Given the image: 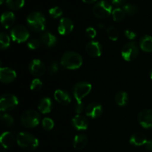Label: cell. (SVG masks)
<instances>
[{
  "label": "cell",
  "mask_w": 152,
  "mask_h": 152,
  "mask_svg": "<svg viewBox=\"0 0 152 152\" xmlns=\"http://www.w3.org/2000/svg\"><path fill=\"white\" fill-rule=\"evenodd\" d=\"M145 148H146L148 151H152V140H148L147 141L146 143L145 144Z\"/></svg>",
  "instance_id": "41"
},
{
  "label": "cell",
  "mask_w": 152,
  "mask_h": 152,
  "mask_svg": "<svg viewBox=\"0 0 152 152\" xmlns=\"http://www.w3.org/2000/svg\"><path fill=\"white\" fill-rule=\"evenodd\" d=\"M40 114L34 110H28L22 114L20 118L21 123L25 128H35L40 123Z\"/></svg>",
  "instance_id": "4"
},
{
  "label": "cell",
  "mask_w": 152,
  "mask_h": 152,
  "mask_svg": "<svg viewBox=\"0 0 152 152\" xmlns=\"http://www.w3.org/2000/svg\"><path fill=\"white\" fill-rule=\"evenodd\" d=\"M88 143V137L86 134L76 135L73 141V146L75 149L81 150L83 149L86 146Z\"/></svg>",
  "instance_id": "22"
},
{
  "label": "cell",
  "mask_w": 152,
  "mask_h": 152,
  "mask_svg": "<svg viewBox=\"0 0 152 152\" xmlns=\"http://www.w3.org/2000/svg\"><path fill=\"white\" fill-rule=\"evenodd\" d=\"M28 27L35 32L43 31L46 26V20L44 14L39 11H34L27 17Z\"/></svg>",
  "instance_id": "2"
},
{
  "label": "cell",
  "mask_w": 152,
  "mask_h": 152,
  "mask_svg": "<svg viewBox=\"0 0 152 152\" xmlns=\"http://www.w3.org/2000/svg\"><path fill=\"white\" fill-rule=\"evenodd\" d=\"M16 142L22 148L34 150L39 145V141L34 135L28 132H20L16 136Z\"/></svg>",
  "instance_id": "3"
},
{
  "label": "cell",
  "mask_w": 152,
  "mask_h": 152,
  "mask_svg": "<svg viewBox=\"0 0 152 152\" xmlns=\"http://www.w3.org/2000/svg\"><path fill=\"white\" fill-rule=\"evenodd\" d=\"M25 4V0H6V5L10 10H19Z\"/></svg>",
  "instance_id": "26"
},
{
  "label": "cell",
  "mask_w": 152,
  "mask_h": 152,
  "mask_svg": "<svg viewBox=\"0 0 152 152\" xmlns=\"http://www.w3.org/2000/svg\"><path fill=\"white\" fill-rule=\"evenodd\" d=\"M12 39L18 43H22L27 41L30 37L28 30L22 25H16L10 31Z\"/></svg>",
  "instance_id": "9"
},
{
  "label": "cell",
  "mask_w": 152,
  "mask_h": 152,
  "mask_svg": "<svg viewBox=\"0 0 152 152\" xmlns=\"http://www.w3.org/2000/svg\"><path fill=\"white\" fill-rule=\"evenodd\" d=\"M85 34H86V36L88 37V38L94 39L96 36V31L94 28H92V27H89V28H88L86 30Z\"/></svg>",
  "instance_id": "39"
},
{
  "label": "cell",
  "mask_w": 152,
  "mask_h": 152,
  "mask_svg": "<svg viewBox=\"0 0 152 152\" xmlns=\"http://www.w3.org/2000/svg\"><path fill=\"white\" fill-rule=\"evenodd\" d=\"M123 9L125 13H126V14L129 15V16H134L139 11V8H138L136 4H131V3L124 4Z\"/></svg>",
  "instance_id": "28"
},
{
  "label": "cell",
  "mask_w": 152,
  "mask_h": 152,
  "mask_svg": "<svg viewBox=\"0 0 152 152\" xmlns=\"http://www.w3.org/2000/svg\"><path fill=\"white\" fill-rule=\"evenodd\" d=\"M15 20H16V17L13 12L5 11L1 14V23L6 29L12 27V25L14 24Z\"/></svg>",
  "instance_id": "19"
},
{
  "label": "cell",
  "mask_w": 152,
  "mask_h": 152,
  "mask_svg": "<svg viewBox=\"0 0 152 152\" xmlns=\"http://www.w3.org/2000/svg\"><path fill=\"white\" fill-rule=\"evenodd\" d=\"M115 102L119 106H126L129 102V96L125 91H119L115 95Z\"/></svg>",
  "instance_id": "25"
},
{
  "label": "cell",
  "mask_w": 152,
  "mask_h": 152,
  "mask_svg": "<svg viewBox=\"0 0 152 152\" xmlns=\"http://www.w3.org/2000/svg\"><path fill=\"white\" fill-rule=\"evenodd\" d=\"M49 15L53 19L60 17L62 15V10L59 7H53L49 10Z\"/></svg>",
  "instance_id": "34"
},
{
  "label": "cell",
  "mask_w": 152,
  "mask_h": 152,
  "mask_svg": "<svg viewBox=\"0 0 152 152\" xmlns=\"http://www.w3.org/2000/svg\"><path fill=\"white\" fill-rule=\"evenodd\" d=\"M92 86L87 82H80L76 83L72 88L73 96L77 101H81L91 92Z\"/></svg>",
  "instance_id": "6"
},
{
  "label": "cell",
  "mask_w": 152,
  "mask_h": 152,
  "mask_svg": "<svg viewBox=\"0 0 152 152\" xmlns=\"http://www.w3.org/2000/svg\"><path fill=\"white\" fill-rule=\"evenodd\" d=\"M59 64L58 63L57 61L53 60L50 62V63L49 64L48 68V73L50 76H53L58 73V71H59Z\"/></svg>",
  "instance_id": "32"
},
{
  "label": "cell",
  "mask_w": 152,
  "mask_h": 152,
  "mask_svg": "<svg viewBox=\"0 0 152 152\" xmlns=\"http://www.w3.org/2000/svg\"><path fill=\"white\" fill-rule=\"evenodd\" d=\"M138 122L145 129L152 128V110L143 109L138 114Z\"/></svg>",
  "instance_id": "11"
},
{
  "label": "cell",
  "mask_w": 152,
  "mask_h": 152,
  "mask_svg": "<svg viewBox=\"0 0 152 152\" xmlns=\"http://www.w3.org/2000/svg\"><path fill=\"white\" fill-rule=\"evenodd\" d=\"M83 2L86 3V4H93V3L96 2L97 0H83Z\"/></svg>",
  "instance_id": "42"
},
{
  "label": "cell",
  "mask_w": 152,
  "mask_h": 152,
  "mask_svg": "<svg viewBox=\"0 0 152 152\" xmlns=\"http://www.w3.org/2000/svg\"><path fill=\"white\" fill-rule=\"evenodd\" d=\"M124 34L130 40H134L137 38V33L132 29H126L124 31Z\"/></svg>",
  "instance_id": "38"
},
{
  "label": "cell",
  "mask_w": 152,
  "mask_h": 152,
  "mask_svg": "<svg viewBox=\"0 0 152 152\" xmlns=\"http://www.w3.org/2000/svg\"><path fill=\"white\" fill-rule=\"evenodd\" d=\"M72 126L78 131H85L88 128V120L86 117L77 114L72 119Z\"/></svg>",
  "instance_id": "16"
},
{
  "label": "cell",
  "mask_w": 152,
  "mask_h": 152,
  "mask_svg": "<svg viewBox=\"0 0 152 152\" xmlns=\"http://www.w3.org/2000/svg\"><path fill=\"white\" fill-rule=\"evenodd\" d=\"M42 126L45 131H50L54 126V122L48 117H45L42 121Z\"/></svg>",
  "instance_id": "33"
},
{
  "label": "cell",
  "mask_w": 152,
  "mask_h": 152,
  "mask_svg": "<svg viewBox=\"0 0 152 152\" xmlns=\"http://www.w3.org/2000/svg\"><path fill=\"white\" fill-rule=\"evenodd\" d=\"M86 114L87 117H90V118H98L102 114V105L97 102H91L86 107Z\"/></svg>",
  "instance_id": "13"
},
{
  "label": "cell",
  "mask_w": 152,
  "mask_h": 152,
  "mask_svg": "<svg viewBox=\"0 0 152 152\" xmlns=\"http://www.w3.org/2000/svg\"><path fill=\"white\" fill-rule=\"evenodd\" d=\"M121 54L126 61L131 62L134 60L139 54V48L137 43L133 41L126 43L122 48Z\"/></svg>",
  "instance_id": "7"
},
{
  "label": "cell",
  "mask_w": 152,
  "mask_h": 152,
  "mask_svg": "<svg viewBox=\"0 0 152 152\" xmlns=\"http://www.w3.org/2000/svg\"><path fill=\"white\" fill-rule=\"evenodd\" d=\"M28 68L31 74L35 77H42L44 75L46 71V67L45 64L38 59H34L31 60Z\"/></svg>",
  "instance_id": "10"
},
{
  "label": "cell",
  "mask_w": 152,
  "mask_h": 152,
  "mask_svg": "<svg viewBox=\"0 0 152 152\" xmlns=\"http://www.w3.org/2000/svg\"><path fill=\"white\" fill-rule=\"evenodd\" d=\"M0 119L1 123L6 127H11L14 124V120L13 117L7 113H1L0 115Z\"/></svg>",
  "instance_id": "29"
},
{
  "label": "cell",
  "mask_w": 152,
  "mask_h": 152,
  "mask_svg": "<svg viewBox=\"0 0 152 152\" xmlns=\"http://www.w3.org/2000/svg\"><path fill=\"white\" fill-rule=\"evenodd\" d=\"M42 88V82L39 79H34L31 84V89L33 91H39Z\"/></svg>",
  "instance_id": "35"
},
{
  "label": "cell",
  "mask_w": 152,
  "mask_h": 152,
  "mask_svg": "<svg viewBox=\"0 0 152 152\" xmlns=\"http://www.w3.org/2000/svg\"><path fill=\"white\" fill-rule=\"evenodd\" d=\"M150 78H151V80H152V69L151 70V71H150Z\"/></svg>",
  "instance_id": "44"
},
{
  "label": "cell",
  "mask_w": 152,
  "mask_h": 152,
  "mask_svg": "<svg viewBox=\"0 0 152 152\" xmlns=\"http://www.w3.org/2000/svg\"><path fill=\"white\" fill-rule=\"evenodd\" d=\"M112 17L115 22H122L123 19H125V16H126V13L123 10V8H120V7H117V8L114 9L112 11Z\"/></svg>",
  "instance_id": "27"
},
{
  "label": "cell",
  "mask_w": 152,
  "mask_h": 152,
  "mask_svg": "<svg viewBox=\"0 0 152 152\" xmlns=\"http://www.w3.org/2000/svg\"><path fill=\"white\" fill-rule=\"evenodd\" d=\"M106 32L107 34H108V38L111 40H112V41H117L119 39V37H120L118 31H117V28L114 26L108 27L106 29Z\"/></svg>",
  "instance_id": "31"
},
{
  "label": "cell",
  "mask_w": 152,
  "mask_h": 152,
  "mask_svg": "<svg viewBox=\"0 0 152 152\" xmlns=\"http://www.w3.org/2000/svg\"><path fill=\"white\" fill-rule=\"evenodd\" d=\"M129 142L132 145H135V146H141L146 143L147 139L144 134L141 133V132H137V133L134 134L131 137Z\"/></svg>",
  "instance_id": "23"
},
{
  "label": "cell",
  "mask_w": 152,
  "mask_h": 152,
  "mask_svg": "<svg viewBox=\"0 0 152 152\" xmlns=\"http://www.w3.org/2000/svg\"><path fill=\"white\" fill-rule=\"evenodd\" d=\"M16 73L10 68H1L0 69V80L2 83H10L14 81Z\"/></svg>",
  "instance_id": "15"
},
{
  "label": "cell",
  "mask_w": 152,
  "mask_h": 152,
  "mask_svg": "<svg viewBox=\"0 0 152 152\" xmlns=\"http://www.w3.org/2000/svg\"><path fill=\"white\" fill-rule=\"evenodd\" d=\"M126 0H111V3L116 6L123 5V4L126 2Z\"/></svg>",
  "instance_id": "40"
},
{
  "label": "cell",
  "mask_w": 152,
  "mask_h": 152,
  "mask_svg": "<svg viewBox=\"0 0 152 152\" xmlns=\"http://www.w3.org/2000/svg\"><path fill=\"white\" fill-rule=\"evenodd\" d=\"M10 39L7 34L1 32L0 34V47L1 50L7 49L10 46Z\"/></svg>",
  "instance_id": "30"
},
{
  "label": "cell",
  "mask_w": 152,
  "mask_h": 152,
  "mask_svg": "<svg viewBox=\"0 0 152 152\" xmlns=\"http://www.w3.org/2000/svg\"><path fill=\"white\" fill-rule=\"evenodd\" d=\"M41 41L40 39H32L30 40L28 42V47L31 50H35L37 49L41 45Z\"/></svg>",
  "instance_id": "36"
},
{
  "label": "cell",
  "mask_w": 152,
  "mask_h": 152,
  "mask_svg": "<svg viewBox=\"0 0 152 152\" xmlns=\"http://www.w3.org/2000/svg\"><path fill=\"white\" fill-rule=\"evenodd\" d=\"M40 41L45 47L50 48H53V46L56 45L57 39L51 33L45 32L43 33L40 37Z\"/></svg>",
  "instance_id": "17"
},
{
  "label": "cell",
  "mask_w": 152,
  "mask_h": 152,
  "mask_svg": "<svg viewBox=\"0 0 152 152\" xmlns=\"http://www.w3.org/2000/svg\"><path fill=\"white\" fill-rule=\"evenodd\" d=\"M52 108H53V102L50 98H43L38 104V109L42 114H48L51 111Z\"/></svg>",
  "instance_id": "20"
},
{
  "label": "cell",
  "mask_w": 152,
  "mask_h": 152,
  "mask_svg": "<svg viewBox=\"0 0 152 152\" xmlns=\"http://www.w3.org/2000/svg\"><path fill=\"white\" fill-rule=\"evenodd\" d=\"M84 103L82 101H77L74 105V110L77 114H80L84 111Z\"/></svg>",
  "instance_id": "37"
},
{
  "label": "cell",
  "mask_w": 152,
  "mask_h": 152,
  "mask_svg": "<svg viewBox=\"0 0 152 152\" xmlns=\"http://www.w3.org/2000/svg\"><path fill=\"white\" fill-rule=\"evenodd\" d=\"M83 61V57L80 53L74 51H68L62 55L60 65L65 69L74 70L82 66Z\"/></svg>",
  "instance_id": "1"
},
{
  "label": "cell",
  "mask_w": 152,
  "mask_h": 152,
  "mask_svg": "<svg viewBox=\"0 0 152 152\" xmlns=\"http://www.w3.org/2000/svg\"><path fill=\"white\" fill-rule=\"evenodd\" d=\"M4 1H5V0H0V4H2L4 2Z\"/></svg>",
  "instance_id": "45"
},
{
  "label": "cell",
  "mask_w": 152,
  "mask_h": 152,
  "mask_svg": "<svg viewBox=\"0 0 152 152\" xmlns=\"http://www.w3.org/2000/svg\"><path fill=\"white\" fill-rule=\"evenodd\" d=\"M140 47L144 52L146 53L152 52V37L151 36H143L140 41Z\"/></svg>",
  "instance_id": "24"
},
{
  "label": "cell",
  "mask_w": 152,
  "mask_h": 152,
  "mask_svg": "<svg viewBox=\"0 0 152 152\" xmlns=\"http://www.w3.org/2000/svg\"><path fill=\"white\" fill-rule=\"evenodd\" d=\"M98 27H99V28H104V25L102 23H99V24H98Z\"/></svg>",
  "instance_id": "43"
},
{
  "label": "cell",
  "mask_w": 152,
  "mask_h": 152,
  "mask_svg": "<svg viewBox=\"0 0 152 152\" xmlns=\"http://www.w3.org/2000/svg\"><path fill=\"white\" fill-rule=\"evenodd\" d=\"M93 13L96 17L99 19H105L112 13V6L105 0H102L94 5Z\"/></svg>",
  "instance_id": "5"
},
{
  "label": "cell",
  "mask_w": 152,
  "mask_h": 152,
  "mask_svg": "<svg viewBox=\"0 0 152 152\" xmlns=\"http://www.w3.org/2000/svg\"><path fill=\"white\" fill-rule=\"evenodd\" d=\"M18 104V98L11 94H4L0 98V109L1 111H11L17 106Z\"/></svg>",
  "instance_id": "8"
},
{
  "label": "cell",
  "mask_w": 152,
  "mask_h": 152,
  "mask_svg": "<svg viewBox=\"0 0 152 152\" xmlns=\"http://www.w3.org/2000/svg\"><path fill=\"white\" fill-rule=\"evenodd\" d=\"M54 98L56 102L62 105H68L71 102V98L68 92L58 89L54 93Z\"/></svg>",
  "instance_id": "18"
},
{
  "label": "cell",
  "mask_w": 152,
  "mask_h": 152,
  "mask_svg": "<svg viewBox=\"0 0 152 152\" xmlns=\"http://www.w3.org/2000/svg\"><path fill=\"white\" fill-rule=\"evenodd\" d=\"M0 142H1V145L4 148H9L12 147L14 144L15 137L13 134L10 132H4L1 134V138H0Z\"/></svg>",
  "instance_id": "21"
},
{
  "label": "cell",
  "mask_w": 152,
  "mask_h": 152,
  "mask_svg": "<svg viewBox=\"0 0 152 152\" xmlns=\"http://www.w3.org/2000/svg\"><path fill=\"white\" fill-rule=\"evenodd\" d=\"M74 29V22L68 17H63L59 21L58 25V32L62 36L68 35Z\"/></svg>",
  "instance_id": "12"
},
{
  "label": "cell",
  "mask_w": 152,
  "mask_h": 152,
  "mask_svg": "<svg viewBox=\"0 0 152 152\" xmlns=\"http://www.w3.org/2000/svg\"><path fill=\"white\" fill-rule=\"evenodd\" d=\"M86 53L91 57H99L102 54V46L96 41H91L86 46Z\"/></svg>",
  "instance_id": "14"
}]
</instances>
